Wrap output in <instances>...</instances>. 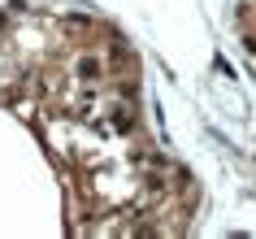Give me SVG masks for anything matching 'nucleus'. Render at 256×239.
Instances as JSON below:
<instances>
[{"mask_svg":"<svg viewBox=\"0 0 256 239\" xmlns=\"http://www.w3.org/2000/svg\"><path fill=\"white\" fill-rule=\"evenodd\" d=\"M4 27H9V14H4V9H0V31H4Z\"/></svg>","mask_w":256,"mask_h":239,"instance_id":"obj_3","label":"nucleus"},{"mask_svg":"<svg viewBox=\"0 0 256 239\" xmlns=\"http://www.w3.org/2000/svg\"><path fill=\"white\" fill-rule=\"evenodd\" d=\"M70 74H74V83H82V87H100V83L108 79V66L96 53H78L74 66H70Z\"/></svg>","mask_w":256,"mask_h":239,"instance_id":"obj_2","label":"nucleus"},{"mask_svg":"<svg viewBox=\"0 0 256 239\" xmlns=\"http://www.w3.org/2000/svg\"><path fill=\"white\" fill-rule=\"evenodd\" d=\"M104 126L108 131H118V135H130L139 126V113H135V96L126 92V96H113L104 105Z\"/></svg>","mask_w":256,"mask_h":239,"instance_id":"obj_1","label":"nucleus"}]
</instances>
